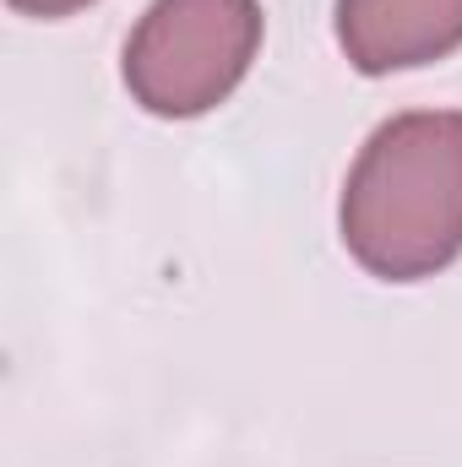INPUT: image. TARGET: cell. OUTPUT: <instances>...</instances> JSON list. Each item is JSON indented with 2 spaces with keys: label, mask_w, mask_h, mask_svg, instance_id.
Listing matches in <instances>:
<instances>
[{
  "label": "cell",
  "mask_w": 462,
  "mask_h": 467,
  "mask_svg": "<svg viewBox=\"0 0 462 467\" xmlns=\"http://www.w3.org/2000/svg\"><path fill=\"white\" fill-rule=\"evenodd\" d=\"M348 255L386 277L419 283L462 255V109L386 119L343 185Z\"/></svg>",
  "instance_id": "1"
},
{
  "label": "cell",
  "mask_w": 462,
  "mask_h": 467,
  "mask_svg": "<svg viewBox=\"0 0 462 467\" xmlns=\"http://www.w3.org/2000/svg\"><path fill=\"white\" fill-rule=\"evenodd\" d=\"M256 49V0H152L125 44V88L147 115H207L245 82Z\"/></svg>",
  "instance_id": "2"
},
{
  "label": "cell",
  "mask_w": 462,
  "mask_h": 467,
  "mask_svg": "<svg viewBox=\"0 0 462 467\" xmlns=\"http://www.w3.org/2000/svg\"><path fill=\"white\" fill-rule=\"evenodd\" d=\"M338 44L364 77L462 49V0H338Z\"/></svg>",
  "instance_id": "3"
},
{
  "label": "cell",
  "mask_w": 462,
  "mask_h": 467,
  "mask_svg": "<svg viewBox=\"0 0 462 467\" xmlns=\"http://www.w3.org/2000/svg\"><path fill=\"white\" fill-rule=\"evenodd\" d=\"M82 5H93V0H11V11H22V16H71Z\"/></svg>",
  "instance_id": "4"
}]
</instances>
